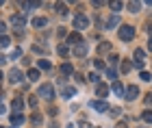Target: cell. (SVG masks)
<instances>
[{"instance_id":"1","label":"cell","mask_w":152,"mask_h":128,"mask_svg":"<svg viewBox=\"0 0 152 128\" xmlns=\"http://www.w3.org/2000/svg\"><path fill=\"white\" fill-rule=\"evenodd\" d=\"M37 96H41L44 100H48V102H50V100L54 98V87H52V85H48V83H44V85H41L39 89H37Z\"/></svg>"},{"instance_id":"2","label":"cell","mask_w":152,"mask_h":128,"mask_svg":"<svg viewBox=\"0 0 152 128\" xmlns=\"http://www.w3.org/2000/svg\"><path fill=\"white\" fill-rule=\"evenodd\" d=\"M133 37H135V26H130V24L120 26V39L122 41H130Z\"/></svg>"},{"instance_id":"3","label":"cell","mask_w":152,"mask_h":128,"mask_svg":"<svg viewBox=\"0 0 152 128\" xmlns=\"http://www.w3.org/2000/svg\"><path fill=\"white\" fill-rule=\"evenodd\" d=\"M87 26H89V17H87V15H83V13L74 15V28H76V33H78V31H85Z\"/></svg>"},{"instance_id":"4","label":"cell","mask_w":152,"mask_h":128,"mask_svg":"<svg viewBox=\"0 0 152 128\" xmlns=\"http://www.w3.org/2000/svg\"><path fill=\"white\" fill-rule=\"evenodd\" d=\"M9 24L13 26V28H18V31H20V28H22V26L26 24L24 13H15V15H11V17H9Z\"/></svg>"},{"instance_id":"5","label":"cell","mask_w":152,"mask_h":128,"mask_svg":"<svg viewBox=\"0 0 152 128\" xmlns=\"http://www.w3.org/2000/svg\"><path fill=\"white\" fill-rule=\"evenodd\" d=\"M89 106H91L96 113H107V111H109V104L104 102V100H91Z\"/></svg>"},{"instance_id":"6","label":"cell","mask_w":152,"mask_h":128,"mask_svg":"<svg viewBox=\"0 0 152 128\" xmlns=\"http://www.w3.org/2000/svg\"><path fill=\"white\" fill-rule=\"evenodd\" d=\"M124 93H126V96H124L126 100H137V96H139V87H137V85H128Z\"/></svg>"},{"instance_id":"7","label":"cell","mask_w":152,"mask_h":128,"mask_svg":"<svg viewBox=\"0 0 152 128\" xmlns=\"http://www.w3.org/2000/svg\"><path fill=\"white\" fill-rule=\"evenodd\" d=\"M7 76H9L11 83H20V80H22V72H20L18 67H13V70H9V74H7Z\"/></svg>"},{"instance_id":"8","label":"cell","mask_w":152,"mask_h":128,"mask_svg":"<svg viewBox=\"0 0 152 128\" xmlns=\"http://www.w3.org/2000/svg\"><path fill=\"white\" fill-rule=\"evenodd\" d=\"M87 50H89V46L83 41V44H78V46H74V57H85L87 55Z\"/></svg>"},{"instance_id":"9","label":"cell","mask_w":152,"mask_h":128,"mask_svg":"<svg viewBox=\"0 0 152 128\" xmlns=\"http://www.w3.org/2000/svg\"><path fill=\"white\" fill-rule=\"evenodd\" d=\"M22 124H24V115H22V113H11V126L18 128Z\"/></svg>"},{"instance_id":"10","label":"cell","mask_w":152,"mask_h":128,"mask_svg":"<svg viewBox=\"0 0 152 128\" xmlns=\"http://www.w3.org/2000/svg\"><path fill=\"white\" fill-rule=\"evenodd\" d=\"M67 44H72V46H78V44H83V37H80V33H70L67 35Z\"/></svg>"},{"instance_id":"11","label":"cell","mask_w":152,"mask_h":128,"mask_svg":"<svg viewBox=\"0 0 152 128\" xmlns=\"http://www.w3.org/2000/svg\"><path fill=\"white\" fill-rule=\"evenodd\" d=\"M143 57H146V52L141 48L135 50V67H143Z\"/></svg>"},{"instance_id":"12","label":"cell","mask_w":152,"mask_h":128,"mask_svg":"<svg viewBox=\"0 0 152 128\" xmlns=\"http://www.w3.org/2000/svg\"><path fill=\"white\" fill-rule=\"evenodd\" d=\"M107 93H109V85L100 83L98 87H96V96H100V100H104V98H107Z\"/></svg>"},{"instance_id":"13","label":"cell","mask_w":152,"mask_h":128,"mask_svg":"<svg viewBox=\"0 0 152 128\" xmlns=\"http://www.w3.org/2000/svg\"><path fill=\"white\" fill-rule=\"evenodd\" d=\"M11 109L15 111V113H20V111L24 109V100H22V98H13V102H11Z\"/></svg>"},{"instance_id":"14","label":"cell","mask_w":152,"mask_h":128,"mask_svg":"<svg viewBox=\"0 0 152 128\" xmlns=\"http://www.w3.org/2000/svg\"><path fill=\"white\" fill-rule=\"evenodd\" d=\"M61 93H63V98H65V100H70V98L76 96V87H65V89L61 91Z\"/></svg>"},{"instance_id":"15","label":"cell","mask_w":152,"mask_h":128,"mask_svg":"<svg viewBox=\"0 0 152 128\" xmlns=\"http://www.w3.org/2000/svg\"><path fill=\"white\" fill-rule=\"evenodd\" d=\"M111 91L115 93V96H122V93H124V87H122V83H117V80H115V83L111 85Z\"/></svg>"},{"instance_id":"16","label":"cell","mask_w":152,"mask_h":128,"mask_svg":"<svg viewBox=\"0 0 152 128\" xmlns=\"http://www.w3.org/2000/svg\"><path fill=\"white\" fill-rule=\"evenodd\" d=\"M46 24H48L46 17H35V20H33V26H35V28H44Z\"/></svg>"},{"instance_id":"17","label":"cell","mask_w":152,"mask_h":128,"mask_svg":"<svg viewBox=\"0 0 152 128\" xmlns=\"http://www.w3.org/2000/svg\"><path fill=\"white\" fill-rule=\"evenodd\" d=\"M72 72H74V67H72V63H63V65H61V74H65V76H70Z\"/></svg>"},{"instance_id":"18","label":"cell","mask_w":152,"mask_h":128,"mask_svg":"<svg viewBox=\"0 0 152 128\" xmlns=\"http://www.w3.org/2000/svg\"><path fill=\"white\" fill-rule=\"evenodd\" d=\"M26 76H28L31 83H35V80H39V70H28V74H26Z\"/></svg>"},{"instance_id":"19","label":"cell","mask_w":152,"mask_h":128,"mask_svg":"<svg viewBox=\"0 0 152 128\" xmlns=\"http://www.w3.org/2000/svg\"><path fill=\"white\" fill-rule=\"evenodd\" d=\"M109 50H111V44H109V41H102V44L98 46V52H100V55H104V52H109Z\"/></svg>"},{"instance_id":"20","label":"cell","mask_w":152,"mask_h":128,"mask_svg":"<svg viewBox=\"0 0 152 128\" xmlns=\"http://www.w3.org/2000/svg\"><path fill=\"white\" fill-rule=\"evenodd\" d=\"M54 9H57V13L65 15V13H67V4H65V2H59V4H54Z\"/></svg>"},{"instance_id":"21","label":"cell","mask_w":152,"mask_h":128,"mask_svg":"<svg viewBox=\"0 0 152 128\" xmlns=\"http://www.w3.org/2000/svg\"><path fill=\"white\" fill-rule=\"evenodd\" d=\"M117 24H120V17L111 15V17H109V22H107V28H113V26H117Z\"/></svg>"},{"instance_id":"22","label":"cell","mask_w":152,"mask_h":128,"mask_svg":"<svg viewBox=\"0 0 152 128\" xmlns=\"http://www.w3.org/2000/svg\"><path fill=\"white\" fill-rule=\"evenodd\" d=\"M35 7H41V2H22L24 11H31V9H35Z\"/></svg>"},{"instance_id":"23","label":"cell","mask_w":152,"mask_h":128,"mask_svg":"<svg viewBox=\"0 0 152 128\" xmlns=\"http://www.w3.org/2000/svg\"><path fill=\"white\" fill-rule=\"evenodd\" d=\"M57 52H59V55H61V57H67V55H70V48H67V46H65V44H61V46H59V48H57Z\"/></svg>"},{"instance_id":"24","label":"cell","mask_w":152,"mask_h":128,"mask_svg":"<svg viewBox=\"0 0 152 128\" xmlns=\"http://www.w3.org/2000/svg\"><path fill=\"white\" fill-rule=\"evenodd\" d=\"M139 78L143 80V83H150V80H152V74H150V72H146V70H141V74H139Z\"/></svg>"},{"instance_id":"25","label":"cell","mask_w":152,"mask_h":128,"mask_svg":"<svg viewBox=\"0 0 152 128\" xmlns=\"http://www.w3.org/2000/svg\"><path fill=\"white\" fill-rule=\"evenodd\" d=\"M9 44H11L9 37H7V35H0V48H9Z\"/></svg>"},{"instance_id":"26","label":"cell","mask_w":152,"mask_h":128,"mask_svg":"<svg viewBox=\"0 0 152 128\" xmlns=\"http://www.w3.org/2000/svg\"><path fill=\"white\" fill-rule=\"evenodd\" d=\"M37 67H39V70H50V61L41 59V61H37Z\"/></svg>"},{"instance_id":"27","label":"cell","mask_w":152,"mask_h":128,"mask_svg":"<svg viewBox=\"0 0 152 128\" xmlns=\"http://www.w3.org/2000/svg\"><path fill=\"white\" fill-rule=\"evenodd\" d=\"M141 119H143V122H146V124H152V111H143Z\"/></svg>"},{"instance_id":"28","label":"cell","mask_w":152,"mask_h":128,"mask_svg":"<svg viewBox=\"0 0 152 128\" xmlns=\"http://www.w3.org/2000/svg\"><path fill=\"white\" fill-rule=\"evenodd\" d=\"M109 7H111V11H113V13H120L124 4H122V2H111V4H109Z\"/></svg>"},{"instance_id":"29","label":"cell","mask_w":152,"mask_h":128,"mask_svg":"<svg viewBox=\"0 0 152 128\" xmlns=\"http://www.w3.org/2000/svg\"><path fill=\"white\" fill-rule=\"evenodd\" d=\"M107 76H109V78H111L113 83H115V78H117V72H115V67H109V70H107Z\"/></svg>"},{"instance_id":"30","label":"cell","mask_w":152,"mask_h":128,"mask_svg":"<svg viewBox=\"0 0 152 128\" xmlns=\"http://www.w3.org/2000/svg\"><path fill=\"white\" fill-rule=\"evenodd\" d=\"M89 80H91V83H96V87L100 85V76H98L96 72H91V74H89Z\"/></svg>"},{"instance_id":"31","label":"cell","mask_w":152,"mask_h":128,"mask_svg":"<svg viewBox=\"0 0 152 128\" xmlns=\"http://www.w3.org/2000/svg\"><path fill=\"white\" fill-rule=\"evenodd\" d=\"M130 70H133V63H128V61H124V63H122V72H124V74H128Z\"/></svg>"},{"instance_id":"32","label":"cell","mask_w":152,"mask_h":128,"mask_svg":"<svg viewBox=\"0 0 152 128\" xmlns=\"http://www.w3.org/2000/svg\"><path fill=\"white\" fill-rule=\"evenodd\" d=\"M107 113H109V115H111V117H120V113H122V111L117 109V106H113V109H109Z\"/></svg>"},{"instance_id":"33","label":"cell","mask_w":152,"mask_h":128,"mask_svg":"<svg viewBox=\"0 0 152 128\" xmlns=\"http://www.w3.org/2000/svg\"><path fill=\"white\" fill-rule=\"evenodd\" d=\"M139 2H128V11H133V13H137V11H139Z\"/></svg>"},{"instance_id":"34","label":"cell","mask_w":152,"mask_h":128,"mask_svg":"<svg viewBox=\"0 0 152 128\" xmlns=\"http://www.w3.org/2000/svg\"><path fill=\"white\" fill-rule=\"evenodd\" d=\"M31 122L35 124V126H39V124H41V115H37V113H35V115L31 117Z\"/></svg>"},{"instance_id":"35","label":"cell","mask_w":152,"mask_h":128,"mask_svg":"<svg viewBox=\"0 0 152 128\" xmlns=\"http://www.w3.org/2000/svg\"><path fill=\"white\" fill-rule=\"evenodd\" d=\"M109 61H111V67H115L117 63H120V57H117V55H111V59H109Z\"/></svg>"},{"instance_id":"36","label":"cell","mask_w":152,"mask_h":128,"mask_svg":"<svg viewBox=\"0 0 152 128\" xmlns=\"http://www.w3.org/2000/svg\"><path fill=\"white\" fill-rule=\"evenodd\" d=\"M37 102H39L37 96H31V98H28V104H31V106H37Z\"/></svg>"},{"instance_id":"37","label":"cell","mask_w":152,"mask_h":128,"mask_svg":"<svg viewBox=\"0 0 152 128\" xmlns=\"http://www.w3.org/2000/svg\"><path fill=\"white\" fill-rule=\"evenodd\" d=\"M20 55H22L20 50H13V52H11V59H20Z\"/></svg>"},{"instance_id":"38","label":"cell","mask_w":152,"mask_h":128,"mask_svg":"<svg viewBox=\"0 0 152 128\" xmlns=\"http://www.w3.org/2000/svg\"><path fill=\"white\" fill-rule=\"evenodd\" d=\"M146 104H148V106L152 104V93H146Z\"/></svg>"},{"instance_id":"39","label":"cell","mask_w":152,"mask_h":128,"mask_svg":"<svg viewBox=\"0 0 152 128\" xmlns=\"http://www.w3.org/2000/svg\"><path fill=\"white\" fill-rule=\"evenodd\" d=\"M57 35H59V37H65L67 33H65V28H59V31H57Z\"/></svg>"},{"instance_id":"40","label":"cell","mask_w":152,"mask_h":128,"mask_svg":"<svg viewBox=\"0 0 152 128\" xmlns=\"http://www.w3.org/2000/svg\"><path fill=\"white\" fill-rule=\"evenodd\" d=\"M115 128H128V124H126V122H117V126H115Z\"/></svg>"},{"instance_id":"41","label":"cell","mask_w":152,"mask_h":128,"mask_svg":"<svg viewBox=\"0 0 152 128\" xmlns=\"http://www.w3.org/2000/svg\"><path fill=\"white\" fill-rule=\"evenodd\" d=\"M4 31H7V24H4V22H0V35H2Z\"/></svg>"},{"instance_id":"42","label":"cell","mask_w":152,"mask_h":128,"mask_svg":"<svg viewBox=\"0 0 152 128\" xmlns=\"http://www.w3.org/2000/svg\"><path fill=\"white\" fill-rule=\"evenodd\" d=\"M146 31H148L150 35H152V22H150V24H146Z\"/></svg>"},{"instance_id":"43","label":"cell","mask_w":152,"mask_h":128,"mask_svg":"<svg viewBox=\"0 0 152 128\" xmlns=\"http://www.w3.org/2000/svg\"><path fill=\"white\" fill-rule=\"evenodd\" d=\"M7 63V57H2V55H0V65H4Z\"/></svg>"},{"instance_id":"44","label":"cell","mask_w":152,"mask_h":128,"mask_svg":"<svg viewBox=\"0 0 152 128\" xmlns=\"http://www.w3.org/2000/svg\"><path fill=\"white\" fill-rule=\"evenodd\" d=\"M0 113H7V106H4L2 102H0Z\"/></svg>"},{"instance_id":"45","label":"cell","mask_w":152,"mask_h":128,"mask_svg":"<svg viewBox=\"0 0 152 128\" xmlns=\"http://www.w3.org/2000/svg\"><path fill=\"white\" fill-rule=\"evenodd\" d=\"M148 50H150V52H152V37H150V39H148Z\"/></svg>"},{"instance_id":"46","label":"cell","mask_w":152,"mask_h":128,"mask_svg":"<svg viewBox=\"0 0 152 128\" xmlns=\"http://www.w3.org/2000/svg\"><path fill=\"white\" fill-rule=\"evenodd\" d=\"M2 78H4V76H2V74H0V80H2Z\"/></svg>"},{"instance_id":"47","label":"cell","mask_w":152,"mask_h":128,"mask_svg":"<svg viewBox=\"0 0 152 128\" xmlns=\"http://www.w3.org/2000/svg\"><path fill=\"white\" fill-rule=\"evenodd\" d=\"M96 128H100V126H96Z\"/></svg>"},{"instance_id":"48","label":"cell","mask_w":152,"mask_h":128,"mask_svg":"<svg viewBox=\"0 0 152 128\" xmlns=\"http://www.w3.org/2000/svg\"><path fill=\"white\" fill-rule=\"evenodd\" d=\"M0 128H4V126H0Z\"/></svg>"}]
</instances>
